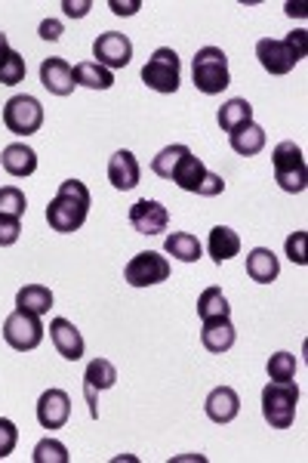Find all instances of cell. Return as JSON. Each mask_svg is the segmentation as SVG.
I'll list each match as a JSON object with an SVG mask.
<instances>
[{
    "instance_id": "6da1fadb",
    "label": "cell",
    "mask_w": 308,
    "mask_h": 463,
    "mask_svg": "<svg viewBox=\"0 0 308 463\" xmlns=\"http://www.w3.org/2000/svg\"><path fill=\"white\" fill-rule=\"evenodd\" d=\"M90 189L84 186L80 180H65L62 186H59L56 198L50 201L47 208V223L53 232H77L80 226L86 223V213H90Z\"/></svg>"
},
{
    "instance_id": "7a4b0ae2",
    "label": "cell",
    "mask_w": 308,
    "mask_h": 463,
    "mask_svg": "<svg viewBox=\"0 0 308 463\" xmlns=\"http://www.w3.org/2000/svg\"><path fill=\"white\" fill-rule=\"evenodd\" d=\"M308 53V32H290L287 38H262L256 43V59L259 65L268 71V75L281 78V75H290L299 62L305 59Z\"/></svg>"
},
{
    "instance_id": "3957f363",
    "label": "cell",
    "mask_w": 308,
    "mask_h": 463,
    "mask_svg": "<svg viewBox=\"0 0 308 463\" xmlns=\"http://www.w3.org/2000/svg\"><path fill=\"white\" fill-rule=\"evenodd\" d=\"M192 78H195V87L204 93V97H216L222 93L225 87L231 84V75H229V56H225L222 47H201L195 53V62H192Z\"/></svg>"
},
{
    "instance_id": "277c9868",
    "label": "cell",
    "mask_w": 308,
    "mask_h": 463,
    "mask_svg": "<svg viewBox=\"0 0 308 463\" xmlns=\"http://www.w3.org/2000/svg\"><path fill=\"white\" fill-rule=\"evenodd\" d=\"M271 167H275V182L290 195H299L308 189V167L303 158V149H299L293 139H284V143L275 145L271 152Z\"/></svg>"
},
{
    "instance_id": "5b68a950",
    "label": "cell",
    "mask_w": 308,
    "mask_h": 463,
    "mask_svg": "<svg viewBox=\"0 0 308 463\" xmlns=\"http://www.w3.org/2000/svg\"><path fill=\"white\" fill-rule=\"evenodd\" d=\"M170 180L182 189V192L204 195V198H216V195L225 192V180H222V176L210 173L207 167H204V161L195 158L192 152L182 154V161L176 164V171H173Z\"/></svg>"
},
{
    "instance_id": "8992f818",
    "label": "cell",
    "mask_w": 308,
    "mask_h": 463,
    "mask_svg": "<svg viewBox=\"0 0 308 463\" xmlns=\"http://www.w3.org/2000/svg\"><path fill=\"white\" fill-rule=\"evenodd\" d=\"M296 405H299V389L293 380L287 384H271L262 389V417L271 430H290L296 421Z\"/></svg>"
},
{
    "instance_id": "52a82bcc",
    "label": "cell",
    "mask_w": 308,
    "mask_h": 463,
    "mask_svg": "<svg viewBox=\"0 0 308 463\" xmlns=\"http://www.w3.org/2000/svg\"><path fill=\"white\" fill-rule=\"evenodd\" d=\"M142 80H145V87L154 90V93H164V97L176 93V90H179V80H182L179 53H176L173 47L154 50L151 59L145 62V69H142Z\"/></svg>"
},
{
    "instance_id": "ba28073f",
    "label": "cell",
    "mask_w": 308,
    "mask_h": 463,
    "mask_svg": "<svg viewBox=\"0 0 308 463\" xmlns=\"http://www.w3.org/2000/svg\"><path fill=\"white\" fill-rule=\"evenodd\" d=\"M4 124L10 134L16 136H32L43 127V106L34 97H13L4 106Z\"/></svg>"
},
{
    "instance_id": "9c48e42d",
    "label": "cell",
    "mask_w": 308,
    "mask_h": 463,
    "mask_svg": "<svg viewBox=\"0 0 308 463\" xmlns=\"http://www.w3.org/2000/svg\"><path fill=\"white\" fill-rule=\"evenodd\" d=\"M170 278V263L167 256H160L158 251H142L136 254L133 260L123 269V282L130 288H151V284H160Z\"/></svg>"
},
{
    "instance_id": "30bf717a",
    "label": "cell",
    "mask_w": 308,
    "mask_h": 463,
    "mask_svg": "<svg viewBox=\"0 0 308 463\" xmlns=\"http://www.w3.org/2000/svg\"><path fill=\"white\" fill-rule=\"evenodd\" d=\"M4 340L10 343L16 352H32L41 347L43 340V325H41V315H32V312H16L4 321Z\"/></svg>"
},
{
    "instance_id": "8fae6325",
    "label": "cell",
    "mask_w": 308,
    "mask_h": 463,
    "mask_svg": "<svg viewBox=\"0 0 308 463\" xmlns=\"http://www.w3.org/2000/svg\"><path fill=\"white\" fill-rule=\"evenodd\" d=\"M93 56L102 69H127L130 59H133V41L121 32H105L99 34L96 43H93Z\"/></svg>"
},
{
    "instance_id": "7c38bea8",
    "label": "cell",
    "mask_w": 308,
    "mask_h": 463,
    "mask_svg": "<svg viewBox=\"0 0 308 463\" xmlns=\"http://www.w3.org/2000/svg\"><path fill=\"white\" fill-rule=\"evenodd\" d=\"M114 384H117V367L108 362V358H93V362L86 365V371H84V399H86V411H90L93 421L99 417L96 395L102 393V389H112Z\"/></svg>"
},
{
    "instance_id": "4fadbf2b",
    "label": "cell",
    "mask_w": 308,
    "mask_h": 463,
    "mask_svg": "<svg viewBox=\"0 0 308 463\" xmlns=\"http://www.w3.org/2000/svg\"><path fill=\"white\" fill-rule=\"evenodd\" d=\"M167 223H170V213L160 201H151V198H139V201L130 208V226L139 235H160L167 232Z\"/></svg>"
},
{
    "instance_id": "5bb4252c",
    "label": "cell",
    "mask_w": 308,
    "mask_h": 463,
    "mask_svg": "<svg viewBox=\"0 0 308 463\" xmlns=\"http://www.w3.org/2000/svg\"><path fill=\"white\" fill-rule=\"evenodd\" d=\"M41 84H43V90H50L53 97H68V93H75V87H77L75 69H71L62 56L43 59L41 62Z\"/></svg>"
},
{
    "instance_id": "9a60e30c",
    "label": "cell",
    "mask_w": 308,
    "mask_h": 463,
    "mask_svg": "<svg viewBox=\"0 0 308 463\" xmlns=\"http://www.w3.org/2000/svg\"><path fill=\"white\" fill-rule=\"evenodd\" d=\"M71 417V399L65 389H47L38 399V421L43 430H62Z\"/></svg>"
},
{
    "instance_id": "2e32d148",
    "label": "cell",
    "mask_w": 308,
    "mask_h": 463,
    "mask_svg": "<svg viewBox=\"0 0 308 463\" xmlns=\"http://www.w3.org/2000/svg\"><path fill=\"white\" fill-rule=\"evenodd\" d=\"M50 340H53L59 356L68 358V362L84 358V337H80V330L71 325L68 319H53V321H50Z\"/></svg>"
},
{
    "instance_id": "e0dca14e",
    "label": "cell",
    "mask_w": 308,
    "mask_h": 463,
    "mask_svg": "<svg viewBox=\"0 0 308 463\" xmlns=\"http://www.w3.org/2000/svg\"><path fill=\"white\" fill-rule=\"evenodd\" d=\"M139 176H142V171H139V161L133 152L121 149L112 154V161H108V182H112L114 189L130 192V189L139 186Z\"/></svg>"
},
{
    "instance_id": "ac0fdd59",
    "label": "cell",
    "mask_w": 308,
    "mask_h": 463,
    "mask_svg": "<svg viewBox=\"0 0 308 463\" xmlns=\"http://www.w3.org/2000/svg\"><path fill=\"white\" fill-rule=\"evenodd\" d=\"M204 411H207V417L213 423H231L234 417L240 414V395L234 393L231 386H216L213 393L207 395V405H204Z\"/></svg>"
},
{
    "instance_id": "d6986e66",
    "label": "cell",
    "mask_w": 308,
    "mask_h": 463,
    "mask_svg": "<svg viewBox=\"0 0 308 463\" xmlns=\"http://www.w3.org/2000/svg\"><path fill=\"white\" fill-rule=\"evenodd\" d=\"M0 167L10 176H16V180H25V176L38 171V154H34V149H28L25 143H13L0 154Z\"/></svg>"
},
{
    "instance_id": "ffe728a7",
    "label": "cell",
    "mask_w": 308,
    "mask_h": 463,
    "mask_svg": "<svg viewBox=\"0 0 308 463\" xmlns=\"http://www.w3.org/2000/svg\"><path fill=\"white\" fill-rule=\"evenodd\" d=\"M234 340H238V334H234V325L231 319H213V321H204L201 328V343L207 352H216V356H222V352H229L234 347Z\"/></svg>"
},
{
    "instance_id": "44dd1931",
    "label": "cell",
    "mask_w": 308,
    "mask_h": 463,
    "mask_svg": "<svg viewBox=\"0 0 308 463\" xmlns=\"http://www.w3.org/2000/svg\"><path fill=\"white\" fill-rule=\"evenodd\" d=\"M229 143L240 158H253V154H259L262 149H266V130H262L259 124L247 121V124H240V127L231 130Z\"/></svg>"
},
{
    "instance_id": "7402d4cb",
    "label": "cell",
    "mask_w": 308,
    "mask_h": 463,
    "mask_svg": "<svg viewBox=\"0 0 308 463\" xmlns=\"http://www.w3.org/2000/svg\"><path fill=\"white\" fill-rule=\"evenodd\" d=\"M247 275H250L256 284L275 282V278L281 275V263H277L275 251H268V247H256V251L247 254Z\"/></svg>"
},
{
    "instance_id": "603a6c76",
    "label": "cell",
    "mask_w": 308,
    "mask_h": 463,
    "mask_svg": "<svg viewBox=\"0 0 308 463\" xmlns=\"http://www.w3.org/2000/svg\"><path fill=\"white\" fill-rule=\"evenodd\" d=\"M207 254L213 256V263H225V260H231V256H238L240 254L238 232L229 229V226H216V229H210Z\"/></svg>"
},
{
    "instance_id": "cb8c5ba5",
    "label": "cell",
    "mask_w": 308,
    "mask_h": 463,
    "mask_svg": "<svg viewBox=\"0 0 308 463\" xmlns=\"http://www.w3.org/2000/svg\"><path fill=\"white\" fill-rule=\"evenodd\" d=\"M16 309L32 315H47L53 309V291L43 288V284H25L16 293Z\"/></svg>"
},
{
    "instance_id": "d4e9b609",
    "label": "cell",
    "mask_w": 308,
    "mask_h": 463,
    "mask_svg": "<svg viewBox=\"0 0 308 463\" xmlns=\"http://www.w3.org/2000/svg\"><path fill=\"white\" fill-rule=\"evenodd\" d=\"M164 251L170 256H176L179 263H197V260H201V254H204V247H201V241H197L195 235L173 232V235H167Z\"/></svg>"
},
{
    "instance_id": "484cf974",
    "label": "cell",
    "mask_w": 308,
    "mask_h": 463,
    "mask_svg": "<svg viewBox=\"0 0 308 463\" xmlns=\"http://www.w3.org/2000/svg\"><path fill=\"white\" fill-rule=\"evenodd\" d=\"M197 319L213 321V319H231V306L225 300V293L219 288H207L197 297Z\"/></svg>"
},
{
    "instance_id": "4316f807",
    "label": "cell",
    "mask_w": 308,
    "mask_h": 463,
    "mask_svg": "<svg viewBox=\"0 0 308 463\" xmlns=\"http://www.w3.org/2000/svg\"><path fill=\"white\" fill-rule=\"evenodd\" d=\"M216 121H219V127H222L225 134H231L234 127H240V124L253 121V106L247 99H229L222 108H219Z\"/></svg>"
},
{
    "instance_id": "83f0119b",
    "label": "cell",
    "mask_w": 308,
    "mask_h": 463,
    "mask_svg": "<svg viewBox=\"0 0 308 463\" xmlns=\"http://www.w3.org/2000/svg\"><path fill=\"white\" fill-rule=\"evenodd\" d=\"M75 80L80 87H90V90H108L114 84V75L102 69L99 62H80L75 65Z\"/></svg>"
},
{
    "instance_id": "f1b7e54d",
    "label": "cell",
    "mask_w": 308,
    "mask_h": 463,
    "mask_svg": "<svg viewBox=\"0 0 308 463\" xmlns=\"http://www.w3.org/2000/svg\"><path fill=\"white\" fill-rule=\"evenodd\" d=\"M188 152H192L188 145H167V149H160L151 161V173L160 176V180H170L176 164L182 161V154H188Z\"/></svg>"
},
{
    "instance_id": "f546056e",
    "label": "cell",
    "mask_w": 308,
    "mask_h": 463,
    "mask_svg": "<svg viewBox=\"0 0 308 463\" xmlns=\"http://www.w3.org/2000/svg\"><path fill=\"white\" fill-rule=\"evenodd\" d=\"M25 75H28L25 59H22V53L13 50V53L6 56L4 62H0V84H4V87H16V84L25 80Z\"/></svg>"
},
{
    "instance_id": "4dcf8cb0",
    "label": "cell",
    "mask_w": 308,
    "mask_h": 463,
    "mask_svg": "<svg viewBox=\"0 0 308 463\" xmlns=\"http://www.w3.org/2000/svg\"><path fill=\"white\" fill-rule=\"evenodd\" d=\"M268 377L275 380V384H287V380L296 377V356H290V352H275V356L268 358Z\"/></svg>"
},
{
    "instance_id": "1f68e13d",
    "label": "cell",
    "mask_w": 308,
    "mask_h": 463,
    "mask_svg": "<svg viewBox=\"0 0 308 463\" xmlns=\"http://www.w3.org/2000/svg\"><path fill=\"white\" fill-rule=\"evenodd\" d=\"M34 463H68V448H65L62 442H56V439H43V442H38V448H34L32 454Z\"/></svg>"
},
{
    "instance_id": "d6a6232c",
    "label": "cell",
    "mask_w": 308,
    "mask_h": 463,
    "mask_svg": "<svg viewBox=\"0 0 308 463\" xmlns=\"http://www.w3.org/2000/svg\"><path fill=\"white\" fill-rule=\"evenodd\" d=\"M28 208L25 192L19 186H4L0 189V213H10V217H22Z\"/></svg>"
},
{
    "instance_id": "836d02e7",
    "label": "cell",
    "mask_w": 308,
    "mask_h": 463,
    "mask_svg": "<svg viewBox=\"0 0 308 463\" xmlns=\"http://www.w3.org/2000/svg\"><path fill=\"white\" fill-rule=\"evenodd\" d=\"M16 442H19V430L10 417H0V460H6L13 451H16Z\"/></svg>"
},
{
    "instance_id": "e575fe53",
    "label": "cell",
    "mask_w": 308,
    "mask_h": 463,
    "mask_svg": "<svg viewBox=\"0 0 308 463\" xmlns=\"http://www.w3.org/2000/svg\"><path fill=\"white\" fill-rule=\"evenodd\" d=\"M22 235V217H10V213H0V247L16 245Z\"/></svg>"
},
{
    "instance_id": "d590c367",
    "label": "cell",
    "mask_w": 308,
    "mask_h": 463,
    "mask_svg": "<svg viewBox=\"0 0 308 463\" xmlns=\"http://www.w3.org/2000/svg\"><path fill=\"white\" fill-rule=\"evenodd\" d=\"M284 247H287V256H290L293 263H296V266H305V263H308V256H305V232L303 229L293 232Z\"/></svg>"
},
{
    "instance_id": "8d00e7d4",
    "label": "cell",
    "mask_w": 308,
    "mask_h": 463,
    "mask_svg": "<svg viewBox=\"0 0 308 463\" xmlns=\"http://www.w3.org/2000/svg\"><path fill=\"white\" fill-rule=\"evenodd\" d=\"M90 0H62V10L68 13L71 19H80V16H86L90 13Z\"/></svg>"
},
{
    "instance_id": "74e56055",
    "label": "cell",
    "mask_w": 308,
    "mask_h": 463,
    "mask_svg": "<svg viewBox=\"0 0 308 463\" xmlns=\"http://www.w3.org/2000/svg\"><path fill=\"white\" fill-rule=\"evenodd\" d=\"M41 38L43 41H59V38H62V22H59V19H43L41 22Z\"/></svg>"
},
{
    "instance_id": "f35d334b",
    "label": "cell",
    "mask_w": 308,
    "mask_h": 463,
    "mask_svg": "<svg viewBox=\"0 0 308 463\" xmlns=\"http://www.w3.org/2000/svg\"><path fill=\"white\" fill-rule=\"evenodd\" d=\"M108 6H112V13H117V16H133L139 6H142V0H127V4L123 0H112Z\"/></svg>"
},
{
    "instance_id": "ab89813d",
    "label": "cell",
    "mask_w": 308,
    "mask_h": 463,
    "mask_svg": "<svg viewBox=\"0 0 308 463\" xmlns=\"http://www.w3.org/2000/svg\"><path fill=\"white\" fill-rule=\"evenodd\" d=\"M10 53H13V47H10V38H6V34L0 32V62H4V59L10 56Z\"/></svg>"
},
{
    "instance_id": "60d3db41",
    "label": "cell",
    "mask_w": 308,
    "mask_h": 463,
    "mask_svg": "<svg viewBox=\"0 0 308 463\" xmlns=\"http://www.w3.org/2000/svg\"><path fill=\"white\" fill-rule=\"evenodd\" d=\"M287 13H290V16H305V10L299 4H287Z\"/></svg>"
}]
</instances>
